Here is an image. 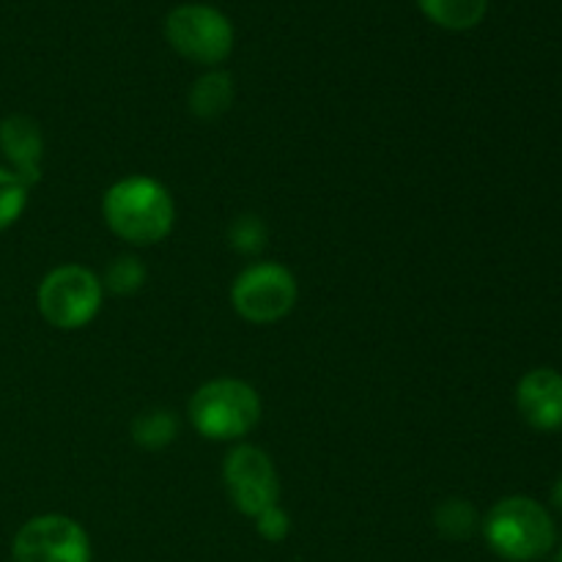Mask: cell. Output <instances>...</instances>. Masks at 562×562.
Returning <instances> with one entry per match:
<instances>
[{
  "mask_svg": "<svg viewBox=\"0 0 562 562\" xmlns=\"http://www.w3.org/2000/svg\"><path fill=\"white\" fill-rule=\"evenodd\" d=\"M267 223L258 214H241L228 228V245L241 256H258L267 247Z\"/></svg>",
  "mask_w": 562,
  "mask_h": 562,
  "instance_id": "obj_17",
  "label": "cell"
},
{
  "mask_svg": "<svg viewBox=\"0 0 562 562\" xmlns=\"http://www.w3.org/2000/svg\"><path fill=\"white\" fill-rule=\"evenodd\" d=\"M552 503H554V508H558L560 514H562V475H560V481L554 483V488H552Z\"/></svg>",
  "mask_w": 562,
  "mask_h": 562,
  "instance_id": "obj_19",
  "label": "cell"
},
{
  "mask_svg": "<svg viewBox=\"0 0 562 562\" xmlns=\"http://www.w3.org/2000/svg\"><path fill=\"white\" fill-rule=\"evenodd\" d=\"M104 285L88 267L64 263L44 274L36 291V305L44 322L55 329H82L102 311Z\"/></svg>",
  "mask_w": 562,
  "mask_h": 562,
  "instance_id": "obj_4",
  "label": "cell"
},
{
  "mask_svg": "<svg viewBox=\"0 0 562 562\" xmlns=\"http://www.w3.org/2000/svg\"><path fill=\"white\" fill-rule=\"evenodd\" d=\"M0 151H3L9 170H14L27 187L42 179L44 137L42 126L31 115H9L0 121Z\"/></svg>",
  "mask_w": 562,
  "mask_h": 562,
  "instance_id": "obj_10",
  "label": "cell"
},
{
  "mask_svg": "<svg viewBox=\"0 0 562 562\" xmlns=\"http://www.w3.org/2000/svg\"><path fill=\"white\" fill-rule=\"evenodd\" d=\"M165 38L181 58L217 66L234 53V25L220 9L206 3L176 5L165 20Z\"/></svg>",
  "mask_w": 562,
  "mask_h": 562,
  "instance_id": "obj_5",
  "label": "cell"
},
{
  "mask_svg": "<svg viewBox=\"0 0 562 562\" xmlns=\"http://www.w3.org/2000/svg\"><path fill=\"white\" fill-rule=\"evenodd\" d=\"M488 549L508 562H536L558 543L552 514L538 499L514 494L494 505L483 519Z\"/></svg>",
  "mask_w": 562,
  "mask_h": 562,
  "instance_id": "obj_2",
  "label": "cell"
},
{
  "mask_svg": "<svg viewBox=\"0 0 562 562\" xmlns=\"http://www.w3.org/2000/svg\"><path fill=\"white\" fill-rule=\"evenodd\" d=\"M27 192H31V187L14 170L0 165V231L11 228L22 217L27 206Z\"/></svg>",
  "mask_w": 562,
  "mask_h": 562,
  "instance_id": "obj_15",
  "label": "cell"
},
{
  "mask_svg": "<svg viewBox=\"0 0 562 562\" xmlns=\"http://www.w3.org/2000/svg\"><path fill=\"white\" fill-rule=\"evenodd\" d=\"M423 14L445 31H470L481 25L488 11V0H417Z\"/></svg>",
  "mask_w": 562,
  "mask_h": 562,
  "instance_id": "obj_12",
  "label": "cell"
},
{
  "mask_svg": "<svg viewBox=\"0 0 562 562\" xmlns=\"http://www.w3.org/2000/svg\"><path fill=\"white\" fill-rule=\"evenodd\" d=\"M234 80H231L228 71H206L190 88V113L201 121L220 119L234 104Z\"/></svg>",
  "mask_w": 562,
  "mask_h": 562,
  "instance_id": "obj_11",
  "label": "cell"
},
{
  "mask_svg": "<svg viewBox=\"0 0 562 562\" xmlns=\"http://www.w3.org/2000/svg\"><path fill=\"white\" fill-rule=\"evenodd\" d=\"M516 409L536 431L562 428V373L554 368H532L516 384Z\"/></svg>",
  "mask_w": 562,
  "mask_h": 562,
  "instance_id": "obj_9",
  "label": "cell"
},
{
  "mask_svg": "<svg viewBox=\"0 0 562 562\" xmlns=\"http://www.w3.org/2000/svg\"><path fill=\"white\" fill-rule=\"evenodd\" d=\"M256 530L263 541H272V543L285 541L291 532L289 514H285L280 505H272V508H267L263 514L256 516Z\"/></svg>",
  "mask_w": 562,
  "mask_h": 562,
  "instance_id": "obj_18",
  "label": "cell"
},
{
  "mask_svg": "<svg viewBox=\"0 0 562 562\" xmlns=\"http://www.w3.org/2000/svg\"><path fill=\"white\" fill-rule=\"evenodd\" d=\"M223 481L231 503L250 519L278 505V470L267 450L256 448V445H236L228 450L223 464Z\"/></svg>",
  "mask_w": 562,
  "mask_h": 562,
  "instance_id": "obj_8",
  "label": "cell"
},
{
  "mask_svg": "<svg viewBox=\"0 0 562 562\" xmlns=\"http://www.w3.org/2000/svg\"><path fill=\"white\" fill-rule=\"evenodd\" d=\"M437 530L450 541H467L477 530V510L467 499H445L434 514Z\"/></svg>",
  "mask_w": 562,
  "mask_h": 562,
  "instance_id": "obj_14",
  "label": "cell"
},
{
  "mask_svg": "<svg viewBox=\"0 0 562 562\" xmlns=\"http://www.w3.org/2000/svg\"><path fill=\"white\" fill-rule=\"evenodd\" d=\"M146 283V267L137 256H119L104 272V289L119 296H130Z\"/></svg>",
  "mask_w": 562,
  "mask_h": 562,
  "instance_id": "obj_16",
  "label": "cell"
},
{
  "mask_svg": "<svg viewBox=\"0 0 562 562\" xmlns=\"http://www.w3.org/2000/svg\"><path fill=\"white\" fill-rule=\"evenodd\" d=\"M187 415L203 439L234 442L247 437L261 420V395L241 379H212L195 390Z\"/></svg>",
  "mask_w": 562,
  "mask_h": 562,
  "instance_id": "obj_3",
  "label": "cell"
},
{
  "mask_svg": "<svg viewBox=\"0 0 562 562\" xmlns=\"http://www.w3.org/2000/svg\"><path fill=\"white\" fill-rule=\"evenodd\" d=\"M14 562H91V538L80 521L64 514L27 519L11 541Z\"/></svg>",
  "mask_w": 562,
  "mask_h": 562,
  "instance_id": "obj_7",
  "label": "cell"
},
{
  "mask_svg": "<svg viewBox=\"0 0 562 562\" xmlns=\"http://www.w3.org/2000/svg\"><path fill=\"white\" fill-rule=\"evenodd\" d=\"M176 437H179V420L168 409L143 412L132 420V439L146 450L168 448Z\"/></svg>",
  "mask_w": 562,
  "mask_h": 562,
  "instance_id": "obj_13",
  "label": "cell"
},
{
  "mask_svg": "<svg viewBox=\"0 0 562 562\" xmlns=\"http://www.w3.org/2000/svg\"><path fill=\"white\" fill-rule=\"evenodd\" d=\"M108 228L126 245H159L173 231L176 203L162 181L151 176H126L102 198Z\"/></svg>",
  "mask_w": 562,
  "mask_h": 562,
  "instance_id": "obj_1",
  "label": "cell"
},
{
  "mask_svg": "<svg viewBox=\"0 0 562 562\" xmlns=\"http://www.w3.org/2000/svg\"><path fill=\"white\" fill-rule=\"evenodd\" d=\"M554 562H562V547L558 549V554H554Z\"/></svg>",
  "mask_w": 562,
  "mask_h": 562,
  "instance_id": "obj_20",
  "label": "cell"
},
{
  "mask_svg": "<svg viewBox=\"0 0 562 562\" xmlns=\"http://www.w3.org/2000/svg\"><path fill=\"white\" fill-rule=\"evenodd\" d=\"M296 280L283 263L256 261L241 269L231 285V305L245 322L274 324L296 305Z\"/></svg>",
  "mask_w": 562,
  "mask_h": 562,
  "instance_id": "obj_6",
  "label": "cell"
}]
</instances>
